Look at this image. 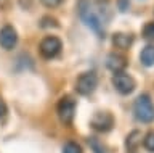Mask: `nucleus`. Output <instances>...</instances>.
<instances>
[{
	"mask_svg": "<svg viewBox=\"0 0 154 153\" xmlns=\"http://www.w3.org/2000/svg\"><path fill=\"white\" fill-rule=\"evenodd\" d=\"M90 145H91V148L95 150V153H104V150L100 147L98 140H95V139H91V140H90Z\"/></svg>",
	"mask_w": 154,
	"mask_h": 153,
	"instance_id": "f3484780",
	"label": "nucleus"
},
{
	"mask_svg": "<svg viewBox=\"0 0 154 153\" xmlns=\"http://www.w3.org/2000/svg\"><path fill=\"white\" fill-rule=\"evenodd\" d=\"M61 49H63V44H61V40L58 39L56 36L45 37V39L40 42V45H38L40 55L43 56V58H47V60L55 58V56L61 52Z\"/></svg>",
	"mask_w": 154,
	"mask_h": 153,
	"instance_id": "20e7f679",
	"label": "nucleus"
},
{
	"mask_svg": "<svg viewBox=\"0 0 154 153\" xmlns=\"http://www.w3.org/2000/svg\"><path fill=\"white\" fill-rule=\"evenodd\" d=\"M112 85L119 94L128 95L135 90V79L127 73H117L112 76Z\"/></svg>",
	"mask_w": 154,
	"mask_h": 153,
	"instance_id": "423d86ee",
	"label": "nucleus"
},
{
	"mask_svg": "<svg viewBox=\"0 0 154 153\" xmlns=\"http://www.w3.org/2000/svg\"><path fill=\"white\" fill-rule=\"evenodd\" d=\"M141 143V132L140 131H133L127 135V140H125V147H127L128 151H135L138 148V145Z\"/></svg>",
	"mask_w": 154,
	"mask_h": 153,
	"instance_id": "9b49d317",
	"label": "nucleus"
},
{
	"mask_svg": "<svg viewBox=\"0 0 154 153\" xmlns=\"http://www.w3.org/2000/svg\"><path fill=\"white\" fill-rule=\"evenodd\" d=\"M143 37L148 40H154V21L148 23V24L143 27Z\"/></svg>",
	"mask_w": 154,
	"mask_h": 153,
	"instance_id": "4468645a",
	"label": "nucleus"
},
{
	"mask_svg": "<svg viewBox=\"0 0 154 153\" xmlns=\"http://www.w3.org/2000/svg\"><path fill=\"white\" fill-rule=\"evenodd\" d=\"M58 116H60L61 123L63 124H71L72 119H74V114H75V100L66 95V97L60 98L58 102Z\"/></svg>",
	"mask_w": 154,
	"mask_h": 153,
	"instance_id": "7ed1b4c3",
	"label": "nucleus"
},
{
	"mask_svg": "<svg viewBox=\"0 0 154 153\" xmlns=\"http://www.w3.org/2000/svg\"><path fill=\"white\" fill-rule=\"evenodd\" d=\"M96 85H98V79L93 73H84L80 74L75 81V90L80 95H90L95 92Z\"/></svg>",
	"mask_w": 154,
	"mask_h": 153,
	"instance_id": "39448f33",
	"label": "nucleus"
},
{
	"mask_svg": "<svg viewBox=\"0 0 154 153\" xmlns=\"http://www.w3.org/2000/svg\"><path fill=\"white\" fill-rule=\"evenodd\" d=\"M7 111H8L7 103H5V102H3V98L0 97V118H3L5 114H7Z\"/></svg>",
	"mask_w": 154,
	"mask_h": 153,
	"instance_id": "a211bd4d",
	"label": "nucleus"
},
{
	"mask_svg": "<svg viewBox=\"0 0 154 153\" xmlns=\"http://www.w3.org/2000/svg\"><path fill=\"white\" fill-rule=\"evenodd\" d=\"M106 66H108L114 74L124 73V69L127 68V60H125V56L119 55V53H109L108 58H106Z\"/></svg>",
	"mask_w": 154,
	"mask_h": 153,
	"instance_id": "1a4fd4ad",
	"label": "nucleus"
},
{
	"mask_svg": "<svg viewBox=\"0 0 154 153\" xmlns=\"http://www.w3.org/2000/svg\"><path fill=\"white\" fill-rule=\"evenodd\" d=\"M16 42H18V34L13 26L7 24L0 29V45H2V49L11 50L16 45Z\"/></svg>",
	"mask_w": 154,
	"mask_h": 153,
	"instance_id": "6e6552de",
	"label": "nucleus"
},
{
	"mask_svg": "<svg viewBox=\"0 0 154 153\" xmlns=\"http://www.w3.org/2000/svg\"><path fill=\"white\" fill-rule=\"evenodd\" d=\"M143 145H144V148H146V150L154 151V131L148 132L146 135H144V139H143Z\"/></svg>",
	"mask_w": 154,
	"mask_h": 153,
	"instance_id": "ddd939ff",
	"label": "nucleus"
},
{
	"mask_svg": "<svg viewBox=\"0 0 154 153\" xmlns=\"http://www.w3.org/2000/svg\"><path fill=\"white\" fill-rule=\"evenodd\" d=\"M79 15L82 21L95 31L100 37H104V26L106 21L109 20L108 5H103L101 0H80L79 3Z\"/></svg>",
	"mask_w": 154,
	"mask_h": 153,
	"instance_id": "f257e3e1",
	"label": "nucleus"
},
{
	"mask_svg": "<svg viewBox=\"0 0 154 153\" xmlns=\"http://www.w3.org/2000/svg\"><path fill=\"white\" fill-rule=\"evenodd\" d=\"M114 126V118L108 111H98L91 118V127L98 132H108Z\"/></svg>",
	"mask_w": 154,
	"mask_h": 153,
	"instance_id": "0eeeda50",
	"label": "nucleus"
},
{
	"mask_svg": "<svg viewBox=\"0 0 154 153\" xmlns=\"http://www.w3.org/2000/svg\"><path fill=\"white\" fill-rule=\"evenodd\" d=\"M133 42V37L130 34H124V32H116L112 36V44L116 49H120V50H127Z\"/></svg>",
	"mask_w": 154,
	"mask_h": 153,
	"instance_id": "9d476101",
	"label": "nucleus"
},
{
	"mask_svg": "<svg viewBox=\"0 0 154 153\" xmlns=\"http://www.w3.org/2000/svg\"><path fill=\"white\" fill-rule=\"evenodd\" d=\"M40 2H42L45 7H48V8H55V7H58V5H61L64 0H40Z\"/></svg>",
	"mask_w": 154,
	"mask_h": 153,
	"instance_id": "dca6fc26",
	"label": "nucleus"
},
{
	"mask_svg": "<svg viewBox=\"0 0 154 153\" xmlns=\"http://www.w3.org/2000/svg\"><path fill=\"white\" fill-rule=\"evenodd\" d=\"M133 111L138 121L141 123H151L154 119V105L152 100L148 94H141L135 100L133 103Z\"/></svg>",
	"mask_w": 154,
	"mask_h": 153,
	"instance_id": "f03ea898",
	"label": "nucleus"
},
{
	"mask_svg": "<svg viewBox=\"0 0 154 153\" xmlns=\"http://www.w3.org/2000/svg\"><path fill=\"white\" fill-rule=\"evenodd\" d=\"M140 60L144 66H154V45H146L141 50V55H140Z\"/></svg>",
	"mask_w": 154,
	"mask_h": 153,
	"instance_id": "f8f14e48",
	"label": "nucleus"
},
{
	"mask_svg": "<svg viewBox=\"0 0 154 153\" xmlns=\"http://www.w3.org/2000/svg\"><path fill=\"white\" fill-rule=\"evenodd\" d=\"M63 153H82V148L75 142H67L63 148Z\"/></svg>",
	"mask_w": 154,
	"mask_h": 153,
	"instance_id": "2eb2a0df",
	"label": "nucleus"
}]
</instances>
